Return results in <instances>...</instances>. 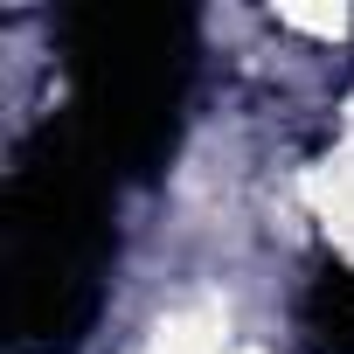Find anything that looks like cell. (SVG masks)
Instances as JSON below:
<instances>
[{
	"label": "cell",
	"instance_id": "6da1fadb",
	"mask_svg": "<svg viewBox=\"0 0 354 354\" xmlns=\"http://www.w3.org/2000/svg\"><path fill=\"white\" fill-rule=\"evenodd\" d=\"M146 354H223V333H216V319L181 313V319H160V333H153Z\"/></svg>",
	"mask_w": 354,
	"mask_h": 354
},
{
	"label": "cell",
	"instance_id": "7a4b0ae2",
	"mask_svg": "<svg viewBox=\"0 0 354 354\" xmlns=\"http://www.w3.org/2000/svg\"><path fill=\"white\" fill-rule=\"evenodd\" d=\"M285 21H292V28H306V35H340V28H347V15H340V8H333V15H306V8H292Z\"/></svg>",
	"mask_w": 354,
	"mask_h": 354
},
{
	"label": "cell",
	"instance_id": "3957f363",
	"mask_svg": "<svg viewBox=\"0 0 354 354\" xmlns=\"http://www.w3.org/2000/svg\"><path fill=\"white\" fill-rule=\"evenodd\" d=\"M236 354H257V347H236Z\"/></svg>",
	"mask_w": 354,
	"mask_h": 354
}]
</instances>
